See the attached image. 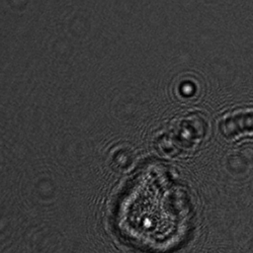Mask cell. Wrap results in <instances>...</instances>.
Instances as JSON below:
<instances>
[{"label": "cell", "mask_w": 253, "mask_h": 253, "mask_svg": "<svg viewBox=\"0 0 253 253\" xmlns=\"http://www.w3.org/2000/svg\"><path fill=\"white\" fill-rule=\"evenodd\" d=\"M190 221L185 192L157 167L141 171L122 196L116 225L129 243L154 252L180 244Z\"/></svg>", "instance_id": "1"}]
</instances>
